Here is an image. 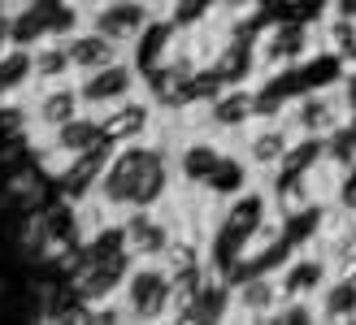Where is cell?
I'll list each match as a JSON object with an SVG mask.
<instances>
[{"instance_id": "1", "label": "cell", "mask_w": 356, "mask_h": 325, "mask_svg": "<svg viewBox=\"0 0 356 325\" xmlns=\"http://www.w3.org/2000/svg\"><path fill=\"white\" fill-rule=\"evenodd\" d=\"M174 148H165L161 135L118 143L100 169V183L87 200H96L109 217H122L127 208H156L174 200Z\"/></svg>"}, {"instance_id": "2", "label": "cell", "mask_w": 356, "mask_h": 325, "mask_svg": "<svg viewBox=\"0 0 356 325\" xmlns=\"http://www.w3.org/2000/svg\"><path fill=\"white\" fill-rule=\"evenodd\" d=\"M174 278L161 260H135L127 282L118 286V308L127 321H170Z\"/></svg>"}, {"instance_id": "3", "label": "cell", "mask_w": 356, "mask_h": 325, "mask_svg": "<svg viewBox=\"0 0 356 325\" xmlns=\"http://www.w3.org/2000/svg\"><path fill=\"white\" fill-rule=\"evenodd\" d=\"M118 230H122V243H127V251L135 260H161L170 243L178 239V217L165 204L156 208H127L118 217Z\"/></svg>"}, {"instance_id": "4", "label": "cell", "mask_w": 356, "mask_h": 325, "mask_svg": "<svg viewBox=\"0 0 356 325\" xmlns=\"http://www.w3.org/2000/svg\"><path fill=\"white\" fill-rule=\"evenodd\" d=\"M74 83H79L83 108H92V113H104V108H113V104H122V100H131V96L144 92V74L135 69L131 57H118L109 65L92 69V74H79Z\"/></svg>"}, {"instance_id": "5", "label": "cell", "mask_w": 356, "mask_h": 325, "mask_svg": "<svg viewBox=\"0 0 356 325\" xmlns=\"http://www.w3.org/2000/svg\"><path fill=\"white\" fill-rule=\"evenodd\" d=\"M313 52V26L300 22V17H278V22L261 26L257 35V65L261 74H274V69H291Z\"/></svg>"}, {"instance_id": "6", "label": "cell", "mask_w": 356, "mask_h": 325, "mask_svg": "<svg viewBox=\"0 0 356 325\" xmlns=\"http://www.w3.org/2000/svg\"><path fill=\"white\" fill-rule=\"evenodd\" d=\"M83 108L79 100V83H44V87H31L22 96V117H26V131L31 139H40L48 131H57L61 122H70Z\"/></svg>"}, {"instance_id": "7", "label": "cell", "mask_w": 356, "mask_h": 325, "mask_svg": "<svg viewBox=\"0 0 356 325\" xmlns=\"http://www.w3.org/2000/svg\"><path fill=\"white\" fill-rule=\"evenodd\" d=\"M296 131L287 126V117H252L239 131V156L252 165V174H270L282 156H287Z\"/></svg>"}, {"instance_id": "8", "label": "cell", "mask_w": 356, "mask_h": 325, "mask_svg": "<svg viewBox=\"0 0 356 325\" xmlns=\"http://www.w3.org/2000/svg\"><path fill=\"white\" fill-rule=\"evenodd\" d=\"M287 126L296 135H317V139H326L334 126H343L348 113H343V100L334 87H309V92H300L291 104H287Z\"/></svg>"}, {"instance_id": "9", "label": "cell", "mask_w": 356, "mask_h": 325, "mask_svg": "<svg viewBox=\"0 0 356 325\" xmlns=\"http://www.w3.org/2000/svg\"><path fill=\"white\" fill-rule=\"evenodd\" d=\"M156 13H161V5H156V0H104V5H92V9H87V26H96L100 35H109L113 44L131 48L135 35L144 31Z\"/></svg>"}, {"instance_id": "10", "label": "cell", "mask_w": 356, "mask_h": 325, "mask_svg": "<svg viewBox=\"0 0 356 325\" xmlns=\"http://www.w3.org/2000/svg\"><path fill=\"white\" fill-rule=\"evenodd\" d=\"M330 274H334V269H330V256H326L322 247H317V251H300V247H296L291 256L274 269L282 299H313V295L326 286Z\"/></svg>"}, {"instance_id": "11", "label": "cell", "mask_w": 356, "mask_h": 325, "mask_svg": "<svg viewBox=\"0 0 356 325\" xmlns=\"http://www.w3.org/2000/svg\"><path fill=\"white\" fill-rule=\"evenodd\" d=\"M156 122H161V108H156L144 92L100 113L104 139H109L113 148H118V143H131V139H148V135H156Z\"/></svg>"}, {"instance_id": "12", "label": "cell", "mask_w": 356, "mask_h": 325, "mask_svg": "<svg viewBox=\"0 0 356 325\" xmlns=\"http://www.w3.org/2000/svg\"><path fill=\"white\" fill-rule=\"evenodd\" d=\"M278 303H282V291H278V278H274V274H243V278H230V317L270 321Z\"/></svg>"}, {"instance_id": "13", "label": "cell", "mask_w": 356, "mask_h": 325, "mask_svg": "<svg viewBox=\"0 0 356 325\" xmlns=\"http://www.w3.org/2000/svg\"><path fill=\"white\" fill-rule=\"evenodd\" d=\"M65 40V52H70V65H74V78L79 74H92V69H100V65H109V61H118V57H127V48L122 44H113L109 35H100L96 26H74L70 35H61Z\"/></svg>"}, {"instance_id": "14", "label": "cell", "mask_w": 356, "mask_h": 325, "mask_svg": "<svg viewBox=\"0 0 356 325\" xmlns=\"http://www.w3.org/2000/svg\"><path fill=\"white\" fill-rule=\"evenodd\" d=\"M248 187H252V165H248L239 152H226L218 160V169L195 187V195H200V200H213V204H226V200H235V195L248 191Z\"/></svg>"}, {"instance_id": "15", "label": "cell", "mask_w": 356, "mask_h": 325, "mask_svg": "<svg viewBox=\"0 0 356 325\" xmlns=\"http://www.w3.org/2000/svg\"><path fill=\"white\" fill-rule=\"evenodd\" d=\"M31 87H35L31 48L26 44H5V52H0V104H17Z\"/></svg>"}, {"instance_id": "16", "label": "cell", "mask_w": 356, "mask_h": 325, "mask_svg": "<svg viewBox=\"0 0 356 325\" xmlns=\"http://www.w3.org/2000/svg\"><path fill=\"white\" fill-rule=\"evenodd\" d=\"M313 312L317 321H356V278L330 274L326 286L313 295Z\"/></svg>"}, {"instance_id": "17", "label": "cell", "mask_w": 356, "mask_h": 325, "mask_svg": "<svg viewBox=\"0 0 356 325\" xmlns=\"http://www.w3.org/2000/svg\"><path fill=\"white\" fill-rule=\"evenodd\" d=\"M31 69H35V87H44V83H70V78H74L65 40H40V44H35L31 48Z\"/></svg>"}, {"instance_id": "18", "label": "cell", "mask_w": 356, "mask_h": 325, "mask_svg": "<svg viewBox=\"0 0 356 325\" xmlns=\"http://www.w3.org/2000/svg\"><path fill=\"white\" fill-rule=\"evenodd\" d=\"M334 92H339V100H343V113L356 122V65H343V74H339V83H334Z\"/></svg>"}, {"instance_id": "19", "label": "cell", "mask_w": 356, "mask_h": 325, "mask_svg": "<svg viewBox=\"0 0 356 325\" xmlns=\"http://www.w3.org/2000/svg\"><path fill=\"white\" fill-rule=\"evenodd\" d=\"M343 174H348V183L339 187V204L343 208H356V165H348Z\"/></svg>"}, {"instance_id": "20", "label": "cell", "mask_w": 356, "mask_h": 325, "mask_svg": "<svg viewBox=\"0 0 356 325\" xmlns=\"http://www.w3.org/2000/svg\"><path fill=\"white\" fill-rule=\"evenodd\" d=\"M330 17H348V22H356V0H330Z\"/></svg>"}, {"instance_id": "21", "label": "cell", "mask_w": 356, "mask_h": 325, "mask_svg": "<svg viewBox=\"0 0 356 325\" xmlns=\"http://www.w3.org/2000/svg\"><path fill=\"white\" fill-rule=\"evenodd\" d=\"M79 5H83V9H92V5H104V0H79Z\"/></svg>"}, {"instance_id": "22", "label": "cell", "mask_w": 356, "mask_h": 325, "mask_svg": "<svg viewBox=\"0 0 356 325\" xmlns=\"http://www.w3.org/2000/svg\"><path fill=\"white\" fill-rule=\"evenodd\" d=\"M352 243H356V217H352Z\"/></svg>"}]
</instances>
